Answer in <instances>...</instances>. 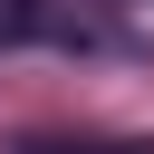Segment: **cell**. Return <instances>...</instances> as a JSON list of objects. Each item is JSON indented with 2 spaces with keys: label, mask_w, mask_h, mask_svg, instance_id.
<instances>
[]
</instances>
